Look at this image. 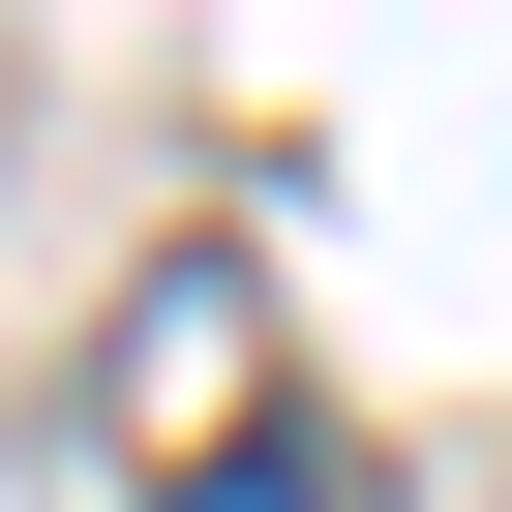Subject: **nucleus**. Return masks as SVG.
I'll list each match as a JSON object with an SVG mask.
<instances>
[{"instance_id":"obj_1","label":"nucleus","mask_w":512,"mask_h":512,"mask_svg":"<svg viewBox=\"0 0 512 512\" xmlns=\"http://www.w3.org/2000/svg\"><path fill=\"white\" fill-rule=\"evenodd\" d=\"M121 422H151V452L211 482V422H272V302H241V272H181V302L121 332Z\"/></svg>"}]
</instances>
